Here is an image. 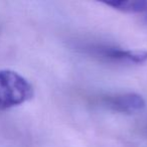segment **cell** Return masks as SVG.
<instances>
[{"label": "cell", "mask_w": 147, "mask_h": 147, "mask_svg": "<svg viewBox=\"0 0 147 147\" xmlns=\"http://www.w3.org/2000/svg\"><path fill=\"white\" fill-rule=\"evenodd\" d=\"M105 104L112 110L123 114H135L145 108V100L136 93H121L105 98Z\"/></svg>", "instance_id": "cell-2"}, {"label": "cell", "mask_w": 147, "mask_h": 147, "mask_svg": "<svg viewBox=\"0 0 147 147\" xmlns=\"http://www.w3.org/2000/svg\"><path fill=\"white\" fill-rule=\"evenodd\" d=\"M100 55L104 57L113 61H129L133 63H143L147 61L146 51H132V49H116V47H106L102 49Z\"/></svg>", "instance_id": "cell-3"}, {"label": "cell", "mask_w": 147, "mask_h": 147, "mask_svg": "<svg viewBox=\"0 0 147 147\" xmlns=\"http://www.w3.org/2000/svg\"><path fill=\"white\" fill-rule=\"evenodd\" d=\"M107 6H110L116 10L128 13H139L147 10V1H108L103 2Z\"/></svg>", "instance_id": "cell-4"}, {"label": "cell", "mask_w": 147, "mask_h": 147, "mask_svg": "<svg viewBox=\"0 0 147 147\" xmlns=\"http://www.w3.org/2000/svg\"><path fill=\"white\" fill-rule=\"evenodd\" d=\"M31 84L21 75L11 69L0 71V110L19 106L33 97Z\"/></svg>", "instance_id": "cell-1"}]
</instances>
